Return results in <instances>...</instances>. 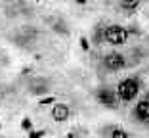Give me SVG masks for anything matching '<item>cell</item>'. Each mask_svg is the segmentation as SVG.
Instances as JSON below:
<instances>
[{
    "instance_id": "1",
    "label": "cell",
    "mask_w": 149,
    "mask_h": 138,
    "mask_svg": "<svg viewBox=\"0 0 149 138\" xmlns=\"http://www.w3.org/2000/svg\"><path fill=\"white\" fill-rule=\"evenodd\" d=\"M138 92H140V83H138V79L128 77V79H124V81L118 83L117 98L124 100V102H130V100H134L138 96Z\"/></svg>"
},
{
    "instance_id": "2",
    "label": "cell",
    "mask_w": 149,
    "mask_h": 138,
    "mask_svg": "<svg viewBox=\"0 0 149 138\" xmlns=\"http://www.w3.org/2000/svg\"><path fill=\"white\" fill-rule=\"evenodd\" d=\"M103 39H105L109 44L120 46L128 40V31L120 25H109L105 31H103Z\"/></svg>"
},
{
    "instance_id": "3",
    "label": "cell",
    "mask_w": 149,
    "mask_h": 138,
    "mask_svg": "<svg viewBox=\"0 0 149 138\" xmlns=\"http://www.w3.org/2000/svg\"><path fill=\"white\" fill-rule=\"evenodd\" d=\"M103 63H105V67L109 69V71H120V69L126 65V60H124L123 54L111 52V54H107V56H105Z\"/></svg>"
},
{
    "instance_id": "4",
    "label": "cell",
    "mask_w": 149,
    "mask_h": 138,
    "mask_svg": "<svg viewBox=\"0 0 149 138\" xmlns=\"http://www.w3.org/2000/svg\"><path fill=\"white\" fill-rule=\"evenodd\" d=\"M71 115V109L65 106V104H54L52 107V117L54 121H57V123H63V121H67Z\"/></svg>"
},
{
    "instance_id": "5",
    "label": "cell",
    "mask_w": 149,
    "mask_h": 138,
    "mask_svg": "<svg viewBox=\"0 0 149 138\" xmlns=\"http://www.w3.org/2000/svg\"><path fill=\"white\" fill-rule=\"evenodd\" d=\"M134 115L138 117V121H141V123H149V100H141V102H138L136 109H134Z\"/></svg>"
},
{
    "instance_id": "6",
    "label": "cell",
    "mask_w": 149,
    "mask_h": 138,
    "mask_svg": "<svg viewBox=\"0 0 149 138\" xmlns=\"http://www.w3.org/2000/svg\"><path fill=\"white\" fill-rule=\"evenodd\" d=\"M97 102L103 104V106H115L117 104V94L109 88H101L97 92Z\"/></svg>"
},
{
    "instance_id": "7",
    "label": "cell",
    "mask_w": 149,
    "mask_h": 138,
    "mask_svg": "<svg viewBox=\"0 0 149 138\" xmlns=\"http://www.w3.org/2000/svg\"><path fill=\"white\" fill-rule=\"evenodd\" d=\"M141 0H120V6H123L124 10H128V12H134V10L140 6Z\"/></svg>"
},
{
    "instance_id": "8",
    "label": "cell",
    "mask_w": 149,
    "mask_h": 138,
    "mask_svg": "<svg viewBox=\"0 0 149 138\" xmlns=\"http://www.w3.org/2000/svg\"><path fill=\"white\" fill-rule=\"evenodd\" d=\"M111 138H130V136H128V132H126L124 129H113Z\"/></svg>"
},
{
    "instance_id": "9",
    "label": "cell",
    "mask_w": 149,
    "mask_h": 138,
    "mask_svg": "<svg viewBox=\"0 0 149 138\" xmlns=\"http://www.w3.org/2000/svg\"><path fill=\"white\" fill-rule=\"evenodd\" d=\"M44 134V130H29V138H42Z\"/></svg>"
},
{
    "instance_id": "10",
    "label": "cell",
    "mask_w": 149,
    "mask_h": 138,
    "mask_svg": "<svg viewBox=\"0 0 149 138\" xmlns=\"http://www.w3.org/2000/svg\"><path fill=\"white\" fill-rule=\"evenodd\" d=\"M80 48H82V50H88V48H90V42H88L86 36H80Z\"/></svg>"
},
{
    "instance_id": "11",
    "label": "cell",
    "mask_w": 149,
    "mask_h": 138,
    "mask_svg": "<svg viewBox=\"0 0 149 138\" xmlns=\"http://www.w3.org/2000/svg\"><path fill=\"white\" fill-rule=\"evenodd\" d=\"M56 102V98H52V96H46V98H40V104L42 106H48V104H54Z\"/></svg>"
},
{
    "instance_id": "12",
    "label": "cell",
    "mask_w": 149,
    "mask_h": 138,
    "mask_svg": "<svg viewBox=\"0 0 149 138\" xmlns=\"http://www.w3.org/2000/svg\"><path fill=\"white\" fill-rule=\"evenodd\" d=\"M21 129H25V130H31V119H27V117H25V119L21 121Z\"/></svg>"
},
{
    "instance_id": "13",
    "label": "cell",
    "mask_w": 149,
    "mask_h": 138,
    "mask_svg": "<svg viewBox=\"0 0 149 138\" xmlns=\"http://www.w3.org/2000/svg\"><path fill=\"white\" fill-rule=\"evenodd\" d=\"M74 2H77V4H86L88 0H74Z\"/></svg>"
}]
</instances>
